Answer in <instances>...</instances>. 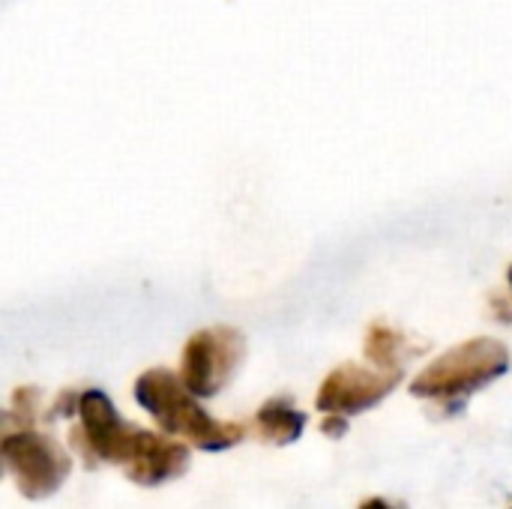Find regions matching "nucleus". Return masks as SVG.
I'll return each instance as SVG.
<instances>
[{"label": "nucleus", "instance_id": "f257e3e1", "mask_svg": "<svg viewBox=\"0 0 512 509\" xmlns=\"http://www.w3.org/2000/svg\"><path fill=\"white\" fill-rule=\"evenodd\" d=\"M78 417H81V429H75L69 441L78 447V453L90 468L99 459L120 465L132 483L147 489L177 480L189 468V450L183 444L123 423L114 405L108 402V396L99 390L81 396Z\"/></svg>", "mask_w": 512, "mask_h": 509}, {"label": "nucleus", "instance_id": "f03ea898", "mask_svg": "<svg viewBox=\"0 0 512 509\" xmlns=\"http://www.w3.org/2000/svg\"><path fill=\"white\" fill-rule=\"evenodd\" d=\"M135 399L165 432L183 438L186 444H192L198 450L222 453L246 438L243 426L213 420L195 402V393L165 369H153V372L141 375L135 384Z\"/></svg>", "mask_w": 512, "mask_h": 509}, {"label": "nucleus", "instance_id": "7ed1b4c3", "mask_svg": "<svg viewBox=\"0 0 512 509\" xmlns=\"http://www.w3.org/2000/svg\"><path fill=\"white\" fill-rule=\"evenodd\" d=\"M507 369H510V354L504 345L492 339H474L435 360L411 384V393L435 402H462L480 387L501 378Z\"/></svg>", "mask_w": 512, "mask_h": 509}, {"label": "nucleus", "instance_id": "20e7f679", "mask_svg": "<svg viewBox=\"0 0 512 509\" xmlns=\"http://www.w3.org/2000/svg\"><path fill=\"white\" fill-rule=\"evenodd\" d=\"M3 465L27 501L51 498L69 477L72 459L45 435L21 429L3 438Z\"/></svg>", "mask_w": 512, "mask_h": 509}, {"label": "nucleus", "instance_id": "39448f33", "mask_svg": "<svg viewBox=\"0 0 512 509\" xmlns=\"http://www.w3.org/2000/svg\"><path fill=\"white\" fill-rule=\"evenodd\" d=\"M243 357V339L231 330H207L189 339L183 354V384L198 396H216Z\"/></svg>", "mask_w": 512, "mask_h": 509}, {"label": "nucleus", "instance_id": "423d86ee", "mask_svg": "<svg viewBox=\"0 0 512 509\" xmlns=\"http://www.w3.org/2000/svg\"><path fill=\"white\" fill-rule=\"evenodd\" d=\"M399 369H381V372H369L360 366H342L336 369L321 393H318V411L324 414H360L372 405H378L384 396L393 393V387L399 384Z\"/></svg>", "mask_w": 512, "mask_h": 509}, {"label": "nucleus", "instance_id": "0eeeda50", "mask_svg": "<svg viewBox=\"0 0 512 509\" xmlns=\"http://www.w3.org/2000/svg\"><path fill=\"white\" fill-rule=\"evenodd\" d=\"M255 423H258V435L264 441H270L276 447H288V444L300 441V435L306 429V414L291 408L285 399H273L258 411Z\"/></svg>", "mask_w": 512, "mask_h": 509}, {"label": "nucleus", "instance_id": "6e6552de", "mask_svg": "<svg viewBox=\"0 0 512 509\" xmlns=\"http://www.w3.org/2000/svg\"><path fill=\"white\" fill-rule=\"evenodd\" d=\"M33 405H36V390H18L9 417H18L24 426H30L33 423Z\"/></svg>", "mask_w": 512, "mask_h": 509}, {"label": "nucleus", "instance_id": "1a4fd4ad", "mask_svg": "<svg viewBox=\"0 0 512 509\" xmlns=\"http://www.w3.org/2000/svg\"><path fill=\"white\" fill-rule=\"evenodd\" d=\"M321 432H324L327 438H333V441H336V438H342V435L348 432V423H345V417H342V414H330V417L321 423Z\"/></svg>", "mask_w": 512, "mask_h": 509}, {"label": "nucleus", "instance_id": "9d476101", "mask_svg": "<svg viewBox=\"0 0 512 509\" xmlns=\"http://www.w3.org/2000/svg\"><path fill=\"white\" fill-rule=\"evenodd\" d=\"M357 509H402V507H396V504H390V501H384V498H369V501H363Z\"/></svg>", "mask_w": 512, "mask_h": 509}, {"label": "nucleus", "instance_id": "9b49d317", "mask_svg": "<svg viewBox=\"0 0 512 509\" xmlns=\"http://www.w3.org/2000/svg\"><path fill=\"white\" fill-rule=\"evenodd\" d=\"M510 282H512V276H510Z\"/></svg>", "mask_w": 512, "mask_h": 509}]
</instances>
